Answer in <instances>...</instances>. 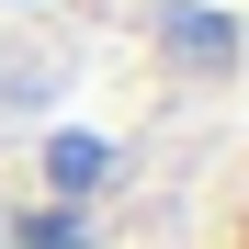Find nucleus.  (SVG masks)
<instances>
[{
  "mask_svg": "<svg viewBox=\"0 0 249 249\" xmlns=\"http://www.w3.org/2000/svg\"><path fill=\"white\" fill-rule=\"evenodd\" d=\"M12 249H91V238H79V215H34V227H23Z\"/></svg>",
  "mask_w": 249,
  "mask_h": 249,
  "instance_id": "7ed1b4c3",
  "label": "nucleus"
},
{
  "mask_svg": "<svg viewBox=\"0 0 249 249\" xmlns=\"http://www.w3.org/2000/svg\"><path fill=\"white\" fill-rule=\"evenodd\" d=\"M102 170H113L102 136H46V181H57V193H102Z\"/></svg>",
  "mask_w": 249,
  "mask_h": 249,
  "instance_id": "f03ea898",
  "label": "nucleus"
},
{
  "mask_svg": "<svg viewBox=\"0 0 249 249\" xmlns=\"http://www.w3.org/2000/svg\"><path fill=\"white\" fill-rule=\"evenodd\" d=\"M159 57H181V68H204V79H215V68H238V23L227 12H204V0H159Z\"/></svg>",
  "mask_w": 249,
  "mask_h": 249,
  "instance_id": "f257e3e1",
  "label": "nucleus"
}]
</instances>
